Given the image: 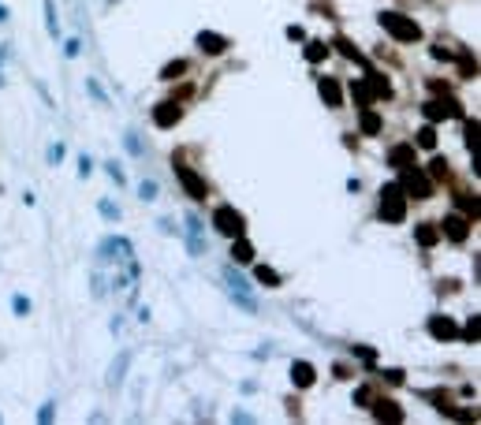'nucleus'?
I'll list each match as a JSON object with an SVG mask.
<instances>
[{
    "mask_svg": "<svg viewBox=\"0 0 481 425\" xmlns=\"http://www.w3.org/2000/svg\"><path fill=\"white\" fill-rule=\"evenodd\" d=\"M45 26H49V34H60V23H56V8H53V0H45Z\"/></svg>",
    "mask_w": 481,
    "mask_h": 425,
    "instance_id": "obj_30",
    "label": "nucleus"
},
{
    "mask_svg": "<svg viewBox=\"0 0 481 425\" xmlns=\"http://www.w3.org/2000/svg\"><path fill=\"white\" fill-rule=\"evenodd\" d=\"M4 19H8V8H4V4H0V23H4Z\"/></svg>",
    "mask_w": 481,
    "mask_h": 425,
    "instance_id": "obj_42",
    "label": "nucleus"
},
{
    "mask_svg": "<svg viewBox=\"0 0 481 425\" xmlns=\"http://www.w3.org/2000/svg\"><path fill=\"white\" fill-rule=\"evenodd\" d=\"M459 68H463V78H470V75H477V60L470 56V52H463V56H459Z\"/></svg>",
    "mask_w": 481,
    "mask_h": 425,
    "instance_id": "obj_32",
    "label": "nucleus"
},
{
    "mask_svg": "<svg viewBox=\"0 0 481 425\" xmlns=\"http://www.w3.org/2000/svg\"><path fill=\"white\" fill-rule=\"evenodd\" d=\"M477 332H481V321H477V313H474L470 321H466V328L459 332V336H463L466 343H477Z\"/></svg>",
    "mask_w": 481,
    "mask_h": 425,
    "instance_id": "obj_29",
    "label": "nucleus"
},
{
    "mask_svg": "<svg viewBox=\"0 0 481 425\" xmlns=\"http://www.w3.org/2000/svg\"><path fill=\"white\" fill-rule=\"evenodd\" d=\"M351 97H355L362 109H366V104H373V90H370L366 78H355V83H351Z\"/></svg>",
    "mask_w": 481,
    "mask_h": 425,
    "instance_id": "obj_20",
    "label": "nucleus"
},
{
    "mask_svg": "<svg viewBox=\"0 0 481 425\" xmlns=\"http://www.w3.org/2000/svg\"><path fill=\"white\" fill-rule=\"evenodd\" d=\"M179 119H183V109H179V101H161L157 109H153V124H157V127H176Z\"/></svg>",
    "mask_w": 481,
    "mask_h": 425,
    "instance_id": "obj_8",
    "label": "nucleus"
},
{
    "mask_svg": "<svg viewBox=\"0 0 481 425\" xmlns=\"http://www.w3.org/2000/svg\"><path fill=\"white\" fill-rule=\"evenodd\" d=\"M429 336L444 343V340H455V336H459V328H455L451 317H440V313H437V317H429Z\"/></svg>",
    "mask_w": 481,
    "mask_h": 425,
    "instance_id": "obj_9",
    "label": "nucleus"
},
{
    "mask_svg": "<svg viewBox=\"0 0 481 425\" xmlns=\"http://www.w3.org/2000/svg\"><path fill=\"white\" fill-rule=\"evenodd\" d=\"M381 26L396 37V42H403V45H410V42H418V37H422V26L414 23V19H407V16H399V11H384Z\"/></svg>",
    "mask_w": 481,
    "mask_h": 425,
    "instance_id": "obj_3",
    "label": "nucleus"
},
{
    "mask_svg": "<svg viewBox=\"0 0 481 425\" xmlns=\"http://www.w3.org/2000/svg\"><path fill=\"white\" fill-rule=\"evenodd\" d=\"M358 127H362V135H381V116H377L370 104L362 109V119H358Z\"/></svg>",
    "mask_w": 481,
    "mask_h": 425,
    "instance_id": "obj_19",
    "label": "nucleus"
},
{
    "mask_svg": "<svg viewBox=\"0 0 481 425\" xmlns=\"http://www.w3.org/2000/svg\"><path fill=\"white\" fill-rule=\"evenodd\" d=\"M37 418H42V421H49V418H53V403H45L42 410H37Z\"/></svg>",
    "mask_w": 481,
    "mask_h": 425,
    "instance_id": "obj_41",
    "label": "nucleus"
},
{
    "mask_svg": "<svg viewBox=\"0 0 481 425\" xmlns=\"http://www.w3.org/2000/svg\"><path fill=\"white\" fill-rule=\"evenodd\" d=\"M332 45H336V49H340V52H343V56H347V60H355V64H362V56H358V52H355V45H351V42H347V37H343V34H340V37H336V42H332Z\"/></svg>",
    "mask_w": 481,
    "mask_h": 425,
    "instance_id": "obj_27",
    "label": "nucleus"
},
{
    "mask_svg": "<svg viewBox=\"0 0 481 425\" xmlns=\"http://www.w3.org/2000/svg\"><path fill=\"white\" fill-rule=\"evenodd\" d=\"M433 60H455V52L444 49V45H433Z\"/></svg>",
    "mask_w": 481,
    "mask_h": 425,
    "instance_id": "obj_35",
    "label": "nucleus"
},
{
    "mask_svg": "<svg viewBox=\"0 0 481 425\" xmlns=\"http://www.w3.org/2000/svg\"><path fill=\"white\" fill-rule=\"evenodd\" d=\"M291 381L298 384V388H310V384L317 381V369L310 366V362H295V366H291Z\"/></svg>",
    "mask_w": 481,
    "mask_h": 425,
    "instance_id": "obj_15",
    "label": "nucleus"
},
{
    "mask_svg": "<svg viewBox=\"0 0 481 425\" xmlns=\"http://www.w3.org/2000/svg\"><path fill=\"white\" fill-rule=\"evenodd\" d=\"M123 369H127V354L112 366V377H109V381H112V384H120V381H123Z\"/></svg>",
    "mask_w": 481,
    "mask_h": 425,
    "instance_id": "obj_34",
    "label": "nucleus"
},
{
    "mask_svg": "<svg viewBox=\"0 0 481 425\" xmlns=\"http://www.w3.org/2000/svg\"><path fill=\"white\" fill-rule=\"evenodd\" d=\"M11 306H16V313H30V299L16 295V302H11Z\"/></svg>",
    "mask_w": 481,
    "mask_h": 425,
    "instance_id": "obj_37",
    "label": "nucleus"
},
{
    "mask_svg": "<svg viewBox=\"0 0 481 425\" xmlns=\"http://www.w3.org/2000/svg\"><path fill=\"white\" fill-rule=\"evenodd\" d=\"M288 37H291V42H303L306 30H303V26H288Z\"/></svg>",
    "mask_w": 481,
    "mask_h": 425,
    "instance_id": "obj_39",
    "label": "nucleus"
},
{
    "mask_svg": "<svg viewBox=\"0 0 481 425\" xmlns=\"http://www.w3.org/2000/svg\"><path fill=\"white\" fill-rule=\"evenodd\" d=\"M373 414L381 418V421H403V410H399L392 400H381V403H373Z\"/></svg>",
    "mask_w": 481,
    "mask_h": 425,
    "instance_id": "obj_18",
    "label": "nucleus"
},
{
    "mask_svg": "<svg viewBox=\"0 0 481 425\" xmlns=\"http://www.w3.org/2000/svg\"><path fill=\"white\" fill-rule=\"evenodd\" d=\"M254 276H257V284H265V287H280V273L269 269V265H257Z\"/></svg>",
    "mask_w": 481,
    "mask_h": 425,
    "instance_id": "obj_23",
    "label": "nucleus"
},
{
    "mask_svg": "<svg viewBox=\"0 0 481 425\" xmlns=\"http://www.w3.org/2000/svg\"><path fill=\"white\" fill-rule=\"evenodd\" d=\"M101 217H109V220H120V209L109 205V202H101Z\"/></svg>",
    "mask_w": 481,
    "mask_h": 425,
    "instance_id": "obj_36",
    "label": "nucleus"
},
{
    "mask_svg": "<svg viewBox=\"0 0 481 425\" xmlns=\"http://www.w3.org/2000/svg\"><path fill=\"white\" fill-rule=\"evenodd\" d=\"M414 239H418V246H437L440 243V228H437V224H418V228H414Z\"/></svg>",
    "mask_w": 481,
    "mask_h": 425,
    "instance_id": "obj_17",
    "label": "nucleus"
},
{
    "mask_svg": "<svg viewBox=\"0 0 481 425\" xmlns=\"http://www.w3.org/2000/svg\"><path fill=\"white\" fill-rule=\"evenodd\" d=\"M176 176H179V183H183L187 198H194V202H205V198H209V187H205V179H202L194 168H187V164H176Z\"/></svg>",
    "mask_w": 481,
    "mask_h": 425,
    "instance_id": "obj_5",
    "label": "nucleus"
},
{
    "mask_svg": "<svg viewBox=\"0 0 481 425\" xmlns=\"http://www.w3.org/2000/svg\"><path fill=\"white\" fill-rule=\"evenodd\" d=\"M213 228H217L220 235L236 239V235L246 232V220H243V212H239L236 205H220V209L213 212Z\"/></svg>",
    "mask_w": 481,
    "mask_h": 425,
    "instance_id": "obj_4",
    "label": "nucleus"
},
{
    "mask_svg": "<svg viewBox=\"0 0 481 425\" xmlns=\"http://www.w3.org/2000/svg\"><path fill=\"white\" fill-rule=\"evenodd\" d=\"M231 258H236L239 265H250L254 261V246L246 243L243 235H236V239H231Z\"/></svg>",
    "mask_w": 481,
    "mask_h": 425,
    "instance_id": "obj_16",
    "label": "nucleus"
},
{
    "mask_svg": "<svg viewBox=\"0 0 481 425\" xmlns=\"http://www.w3.org/2000/svg\"><path fill=\"white\" fill-rule=\"evenodd\" d=\"M317 90H321V97H324V104H329V109H340L343 90H340V83H336V78H321Z\"/></svg>",
    "mask_w": 481,
    "mask_h": 425,
    "instance_id": "obj_13",
    "label": "nucleus"
},
{
    "mask_svg": "<svg viewBox=\"0 0 481 425\" xmlns=\"http://www.w3.org/2000/svg\"><path fill=\"white\" fill-rule=\"evenodd\" d=\"M366 83H370V90H373V101H377V97H392V86H388L384 75H366Z\"/></svg>",
    "mask_w": 481,
    "mask_h": 425,
    "instance_id": "obj_21",
    "label": "nucleus"
},
{
    "mask_svg": "<svg viewBox=\"0 0 481 425\" xmlns=\"http://www.w3.org/2000/svg\"><path fill=\"white\" fill-rule=\"evenodd\" d=\"M381 217L388 224H403L407 220V194H403L399 183H388L381 191Z\"/></svg>",
    "mask_w": 481,
    "mask_h": 425,
    "instance_id": "obj_2",
    "label": "nucleus"
},
{
    "mask_svg": "<svg viewBox=\"0 0 481 425\" xmlns=\"http://www.w3.org/2000/svg\"><path fill=\"white\" fill-rule=\"evenodd\" d=\"M324 56H329V45L324 42H306V60L310 64H321Z\"/></svg>",
    "mask_w": 481,
    "mask_h": 425,
    "instance_id": "obj_25",
    "label": "nucleus"
},
{
    "mask_svg": "<svg viewBox=\"0 0 481 425\" xmlns=\"http://www.w3.org/2000/svg\"><path fill=\"white\" fill-rule=\"evenodd\" d=\"M388 164L392 168H410L414 164V142H403V145H392V150H388Z\"/></svg>",
    "mask_w": 481,
    "mask_h": 425,
    "instance_id": "obj_11",
    "label": "nucleus"
},
{
    "mask_svg": "<svg viewBox=\"0 0 481 425\" xmlns=\"http://www.w3.org/2000/svg\"><path fill=\"white\" fill-rule=\"evenodd\" d=\"M355 407H373V388L370 384H358L355 388Z\"/></svg>",
    "mask_w": 481,
    "mask_h": 425,
    "instance_id": "obj_28",
    "label": "nucleus"
},
{
    "mask_svg": "<svg viewBox=\"0 0 481 425\" xmlns=\"http://www.w3.org/2000/svg\"><path fill=\"white\" fill-rule=\"evenodd\" d=\"M414 145H422V150H433V145H437V131H433V127H422L418 135H414Z\"/></svg>",
    "mask_w": 481,
    "mask_h": 425,
    "instance_id": "obj_26",
    "label": "nucleus"
},
{
    "mask_svg": "<svg viewBox=\"0 0 481 425\" xmlns=\"http://www.w3.org/2000/svg\"><path fill=\"white\" fill-rule=\"evenodd\" d=\"M138 194L146 198V202H153V198H157V183H153V179H146V183H142V187H138Z\"/></svg>",
    "mask_w": 481,
    "mask_h": 425,
    "instance_id": "obj_33",
    "label": "nucleus"
},
{
    "mask_svg": "<svg viewBox=\"0 0 481 425\" xmlns=\"http://www.w3.org/2000/svg\"><path fill=\"white\" fill-rule=\"evenodd\" d=\"M459 209H463V217H474V220H477V198L463 194V198H459Z\"/></svg>",
    "mask_w": 481,
    "mask_h": 425,
    "instance_id": "obj_31",
    "label": "nucleus"
},
{
    "mask_svg": "<svg viewBox=\"0 0 481 425\" xmlns=\"http://www.w3.org/2000/svg\"><path fill=\"white\" fill-rule=\"evenodd\" d=\"M179 75H187V60H172V64H164V71H161V83H176Z\"/></svg>",
    "mask_w": 481,
    "mask_h": 425,
    "instance_id": "obj_22",
    "label": "nucleus"
},
{
    "mask_svg": "<svg viewBox=\"0 0 481 425\" xmlns=\"http://www.w3.org/2000/svg\"><path fill=\"white\" fill-rule=\"evenodd\" d=\"M440 235H448L451 243H463V239L470 235V217H463V212H451V217H444V224H440Z\"/></svg>",
    "mask_w": 481,
    "mask_h": 425,
    "instance_id": "obj_7",
    "label": "nucleus"
},
{
    "mask_svg": "<svg viewBox=\"0 0 481 425\" xmlns=\"http://www.w3.org/2000/svg\"><path fill=\"white\" fill-rule=\"evenodd\" d=\"M399 187H403V194H407V198H414V202H429V198H433V179H429L418 164L403 168Z\"/></svg>",
    "mask_w": 481,
    "mask_h": 425,
    "instance_id": "obj_1",
    "label": "nucleus"
},
{
    "mask_svg": "<svg viewBox=\"0 0 481 425\" xmlns=\"http://www.w3.org/2000/svg\"><path fill=\"white\" fill-rule=\"evenodd\" d=\"M198 49L209 52V56H220V52L228 49V37L224 34H213V30H202L198 34Z\"/></svg>",
    "mask_w": 481,
    "mask_h": 425,
    "instance_id": "obj_12",
    "label": "nucleus"
},
{
    "mask_svg": "<svg viewBox=\"0 0 481 425\" xmlns=\"http://www.w3.org/2000/svg\"><path fill=\"white\" fill-rule=\"evenodd\" d=\"M422 112H425V119H451V116H463V109H459V101H451V97H444L440 94V101H425L422 104Z\"/></svg>",
    "mask_w": 481,
    "mask_h": 425,
    "instance_id": "obj_6",
    "label": "nucleus"
},
{
    "mask_svg": "<svg viewBox=\"0 0 481 425\" xmlns=\"http://www.w3.org/2000/svg\"><path fill=\"white\" fill-rule=\"evenodd\" d=\"M429 179H448V157H433V164H429V172H425Z\"/></svg>",
    "mask_w": 481,
    "mask_h": 425,
    "instance_id": "obj_24",
    "label": "nucleus"
},
{
    "mask_svg": "<svg viewBox=\"0 0 481 425\" xmlns=\"http://www.w3.org/2000/svg\"><path fill=\"white\" fill-rule=\"evenodd\" d=\"M187 228H190V254H205V250H209V243L202 239V220L194 217V212L187 217Z\"/></svg>",
    "mask_w": 481,
    "mask_h": 425,
    "instance_id": "obj_14",
    "label": "nucleus"
},
{
    "mask_svg": "<svg viewBox=\"0 0 481 425\" xmlns=\"http://www.w3.org/2000/svg\"><path fill=\"white\" fill-rule=\"evenodd\" d=\"M355 354H358V358H362V362H373V358H377V354H373V351H370V347H355Z\"/></svg>",
    "mask_w": 481,
    "mask_h": 425,
    "instance_id": "obj_40",
    "label": "nucleus"
},
{
    "mask_svg": "<svg viewBox=\"0 0 481 425\" xmlns=\"http://www.w3.org/2000/svg\"><path fill=\"white\" fill-rule=\"evenodd\" d=\"M228 287H231V299H236L243 310H254V306H257V302L250 299V291H246V280H239L231 269H228Z\"/></svg>",
    "mask_w": 481,
    "mask_h": 425,
    "instance_id": "obj_10",
    "label": "nucleus"
},
{
    "mask_svg": "<svg viewBox=\"0 0 481 425\" xmlns=\"http://www.w3.org/2000/svg\"><path fill=\"white\" fill-rule=\"evenodd\" d=\"M63 161V145H53V150H49V164H60Z\"/></svg>",
    "mask_w": 481,
    "mask_h": 425,
    "instance_id": "obj_38",
    "label": "nucleus"
}]
</instances>
